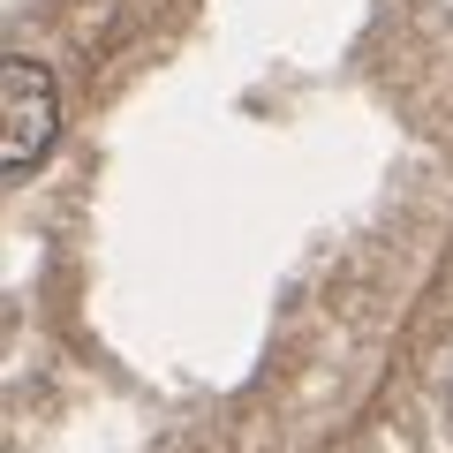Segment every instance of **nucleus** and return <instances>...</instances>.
<instances>
[{"instance_id":"1","label":"nucleus","mask_w":453,"mask_h":453,"mask_svg":"<svg viewBox=\"0 0 453 453\" xmlns=\"http://www.w3.org/2000/svg\"><path fill=\"white\" fill-rule=\"evenodd\" d=\"M53 129H61V91H53V68L16 53L0 68V166L8 174H31L46 159Z\"/></svg>"}]
</instances>
